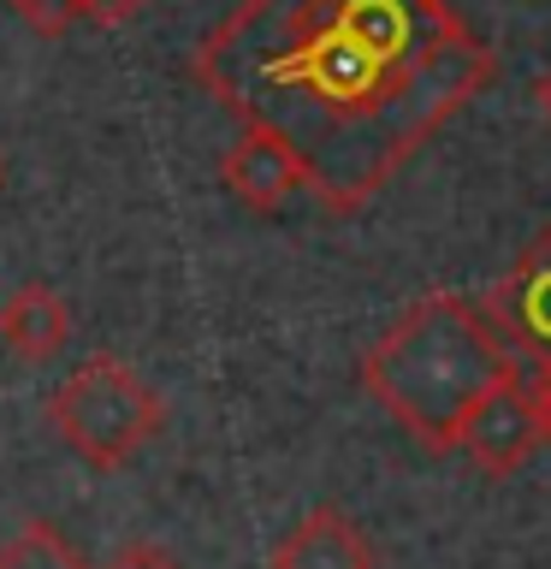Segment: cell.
I'll return each instance as SVG.
<instances>
[{"label":"cell","mask_w":551,"mask_h":569,"mask_svg":"<svg viewBox=\"0 0 551 569\" xmlns=\"http://www.w3.org/2000/svg\"><path fill=\"white\" fill-rule=\"evenodd\" d=\"M71 338V302L53 291L48 279H30L0 302V345H7L18 362H48L60 356Z\"/></svg>","instance_id":"8"},{"label":"cell","mask_w":551,"mask_h":569,"mask_svg":"<svg viewBox=\"0 0 551 569\" xmlns=\"http://www.w3.org/2000/svg\"><path fill=\"white\" fill-rule=\"evenodd\" d=\"M533 101H540V113L551 119V66L540 71V83H533Z\"/></svg>","instance_id":"13"},{"label":"cell","mask_w":551,"mask_h":569,"mask_svg":"<svg viewBox=\"0 0 551 569\" xmlns=\"http://www.w3.org/2000/svg\"><path fill=\"white\" fill-rule=\"evenodd\" d=\"M220 184L238 196L249 213H279L291 196L302 190V167L279 137L267 131H243L231 149L220 154Z\"/></svg>","instance_id":"6"},{"label":"cell","mask_w":551,"mask_h":569,"mask_svg":"<svg viewBox=\"0 0 551 569\" xmlns=\"http://www.w3.org/2000/svg\"><path fill=\"white\" fill-rule=\"evenodd\" d=\"M540 445H545L540 409H533V386L522 380V373L498 380L487 398L469 409V421H462V433H457V451H469V462L492 480L515 475Z\"/></svg>","instance_id":"4"},{"label":"cell","mask_w":551,"mask_h":569,"mask_svg":"<svg viewBox=\"0 0 551 569\" xmlns=\"http://www.w3.org/2000/svg\"><path fill=\"white\" fill-rule=\"evenodd\" d=\"M0 569H96L53 522H24L0 546Z\"/></svg>","instance_id":"10"},{"label":"cell","mask_w":551,"mask_h":569,"mask_svg":"<svg viewBox=\"0 0 551 569\" xmlns=\"http://www.w3.org/2000/svg\"><path fill=\"white\" fill-rule=\"evenodd\" d=\"M7 7L24 18L30 30L42 36H66L78 24H96V30H119L149 7V0H7Z\"/></svg>","instance_id":"9"},{"label":"cell","mask_w":551,"mask_h":569,"mask_svg":"<svg viewBox=\"0 0 551 569\" xmlns=\"http://www.w3.org/2000/svg\"><path fill=\"white\" fill-rule=\"evenodd\" d=\"M190 78L297 154L302 190L355 213L498 78L451 0H238Z\"/></svg>","instance_id":"1"},{"label":"cell","mask_w":551,"mask_h":569,"mask_svg":"<svg viewBox=\"0 0 551 569\" xmlns=\"http://www.w3.org/2000/svg\"><path fill=\"white\" fill-rule=\"evenodd\" d=\"M0 178H7V160H0Z\"/></svg>","instance_id":"14"},{"label":"cell","mask_w":551,"mask_h":569,"mask_svg":"<svg viewBox=\"0 0 551 569\" xmlns=\"http://www.w3.org/2000/svg\"><path fill=\"white\" fill-rule=\"evenodd\" d=\"M160 421H167V398L124 356L107 350L78 362L48 398V427L60 433V445H71L101 475L124 469L160 433Z\"/></svg>","instance_id":"3"},{"label":"cell","mask_w":551,"mask_h":569,"mask_svg":"<svg viewBox=\"0 0 551 569\" xmlns=\"http://www.w3.org/2000/svg\"><path fill=\"white\" fill-rule=\"evenodd\" d=\"M515 373V350L498 338L487 309L457 291H427L362 356L368 398L421 451H457L469 409Z\"/></svg>","instance_id":"2"},{"label":"cell","mask_w":551,"mask_h":569,"mask_svg":"<svg viewBox=\"0 0 551 569\" xmlns=\"http://www.w3.org/2000/svg\"><path fill=\"white\" fill-rule=\"evenodd\" d=\"M273 569H373V546H368V533L350 522V510L314 505L273 546Z\"/></svg>","instance_id":"7"},{"label":"cell","mask_w":551,"mask_h":569,"mask_svg":"<svg viewBox=\"0 0 551 569\" xmlns=\"http://www.w3.org/2000/svg\"><path fill=\"white\" fill-rule=\"evenodd\" d=\"M487 320L510 350H528L540 368H551V231H540L522 261L498 279Z\"/></svg>","instance_id":"5"},{"label":"cell","mask_w":551,"mask_h":569,"mask_svg":"<svg viewBox=\"0 0 551 569\" xmlns=\"http://www.w3.org/2000/svg\"><path fill=\"white\" fill-rule=\"evenodd\" d=\"M533 409H540V433L551 445V368H540V380H533Z\"/></svg>","instance_id":"12"},{"label":"cell","mask_w":551,"mask_h":569,"mask_svg":"<svg viewBox=\"0 0 551 569\" xmlns=\"http://www.w3.org/2000/svg\"><path fill=\"white\" fill-rule=\"evenodd\" d=\"M101 569H184V563L154 540H131L124 551H113V563H101Z\"/></svg>","instance_id":"11"}]
</instances>
